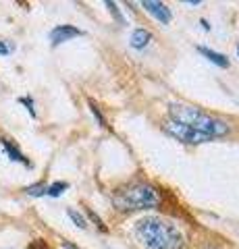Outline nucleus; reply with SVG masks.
<instances>
[{
	"label": "nucleus",
	"mask_w": 239,
	"mask_h": 249,
	"mask_svg": "<svg viewBox=\"0 0 239 249\" xmlns=\"http://www.w3.org/2000/svg\"><path fill=\"white\" fill-rule=\"evenodd\" d=\"M185 4H189V6H198V4H202L200 0H185Z\"/></svg>",
	"instance_id": "obj_19"
},
{
	"label": "nucleus",
	"mask_w": 239,
	"mask_h": 249,
	"mask_svg": "<svg viewBox=\"0 0 239 249\" xmlns=\"http://www.w3.org/2000/svg\"><path fill=\"white\" fill-rule=\"evenodd\" d=\"M237 54H239V46H237Z\"/></svg>",
	"instance_id": "obj_21"
},
{
	"label": "nucleus",
	"mask_w": 239,
	"mask_h": 249,
	"mask_svg": "<svg viewBox=\"0 0 239 249\" xmlns=\"http://www.w3.org/2000/svg\"><path fill=\"white\" fill-rule=\"evenodd\" d=\"M90 110H92V114H94L96 119H98V123L102 124V127H106V121H104V116H102V112H100V108H98L94 102H90Z\"/></svg>",
	"instance_id": "obj_14"
},
{
	"label": "nucleus",
	"mask_w": 239,
	"mask_h": 249,
	"mask_svg": "<svg viewBox=\"0 0 239 249\" xmlns=\"http://www.w3.org/2000/svg\"><path fill=\"white\" fill-rule=\"evenodd\" d=\"M67 214H69V218H71V220L77 224V227L79 229H86L88 227V222H86V218H83L79 212H77V210H73V208H69L67 210Z\"/></svg>",
	"instance_id": "obj_12"
},
{
	"label": "nucleus",
	"mask_w": 239,
	"mask_h": 249,
	"mask_svg": "<svg viewBox=\"0 0 239 249\" xmlns=\"http://www.w3.org/2000/svg\"><path fill=\"white\" fill-rule=\"evenodd\" d=\"M114 206L121 212H135V210H154L160 206V196L148 183H133L123 187L121 191L114 193Z\"/></svg>",
	"instance_id": "obj_3"
},
{
	"label": "nucleus",
	"mask_w": 239,
	"mask_h": 249,
	"mask_svg": "<svg viewBox=\"0 0 239 249\" xmlns=\"http://www.w3.org/2000/svg\"><path fill=\"white\" fill-rule=\"evenodd\" d=\"M200 23H202V27H204L206 31H210V25H208V21H206V19H200Z\"/></svg>",
	"instance_id": "obj_20"
},
{
	"label": "nucleus",
	"mask_w": 239,
	"mask_h": 249,
	"mask_svg": "<svg viewBox=\"0 0 239 249\" xmlns=\"http://www.w3.org/2000/svg\"><path fill=\"white\" fill-rule=\"evenodd\" d=\"M88 216H90L92 220H94V222L98 224V229H100V231H102V232H106V227H104V222H102V220H100V218H98V214H94V212H92V210H88Z\"/></svg>",
	"instance_id": "obj_16"
},
{
	"label": "nucleus",
	"mask_w": 239,
	"mask_h": 249,
	"mask_svg": "<svg viewBox=\"0 0 239 249\" xmlns=\"http://www.w3.org/2000/svg\"><path fill=\"white\" fill-rule=\"evenodd\" d=\"M65 189H69V183H65V181L52 183V185H48V191H46V196H50V197H58L60 193H65Z\"/></svg>",
	"instance_id": "obj_11"
},
{
	"label": "nucleus",
	"mask_w": 239,
	"mask_h": 249,
	"mask_svg": "<svg viewBox=\"0 0 239 249\" xmlns=\"http://www.w3.org/2000/svg\"><path fill=\"white\" fill-rule=\"evenodd\" d=\"M77 36H83V31L73 25H58L50 31V42H52V46H58V44L69 42L71 37H77Z\"/></svg>",
	"instance_id": "obj_5"
},
{
	"label": "nucleus",
	"mask_w": 239,
	"mask_h": 249,
	"mask_svg": "<svg viewBox=\"0 0 239 249\" xmlns=\"http://www.w3.org/2000/svg\"><path fill=\"white\" fill-rule=\"evenodd\" d=\"M152 42V34L148 29H135L133 34H131V46H133L135 50H142V48H146Z\"/></svg>",
	"instance_id": "obj_9"
},
{
	"label": "nucleus",
	"mask_w": 239,
	"mask_h": 249,
	"mask_svg": "<svg viewBox=\"0 0 239 249\" xmlns=\"http://www.w3.org/2000/svg\"><path fill=\"white\" fill-rule=\"evenodd\" d=\"M46 191H48V185H44V183H36V185L25 187V193L32 197H42V196H46Z\"/></svg>",
	"instance_id": "obj_10"
},
{
	"label": "nucleus",
	"mask_w": 239,
	"mask_h": 249,
	"mask_svg": "<svg viewBox=\"0 0 239 249\" xmlns=\"http://www.w3.org/2000/svg\"><path fill=\"white\" fill-rule=\"evenodd\" d=\"M142 6L152 15L154 19H158L160 23H171V19H173L171 11H168L166 4H163V2H156V0H144Z\"/></svg>",
	"instance_id": "obj_6"
},
{
	"label": "nucleus",
	"mask_w": 239,
	"mask_h": 249,
	"mask_svg": "<svg viewBox=\"0 0 239 249\" xmlns=\"http://www.w3.org/2000/svg\"><path fill=\"white\" fill-rule=\"evenodd\" d=\"M19 102H21L23 106H27L29 114H32V116H36V108H34V100H32V98H19Z\"/></svg>",
	"instance_id": "obj_15"
},
{
	"label": "nucleus",
	"mask_w": 239,
	"mask_h": 249,
	"mask_svg": "<svg viewBox=\"0 0 239 249\" xmlns=\"http://www.w3.org/2000/svg\"><path fill=\"white\" fill-rule=\"evenodd\" d=\"M135 235L146 249H181L183 235L173 222L163 218H144L137 222Z\"/></svg>",
	"instance_id": "obj_1"
},
{
	"label": "nucleus",
	"mask_w": 239,
	"mask_h": 249,
	"mask_svg": "<svg viewBox=\"0 0 239 249\" xmlns=\"http://www.w3.org/2000/svg\"><path fill=\"white\" fill-rule=\"evenodd\" d=\"M13 50V46H6L2 40H0V54H2V56H6V54H9Z\"/></svg>",
	"instance_id": "obj_17"
},
{
	"label": "nucleus",
	"mask_w": 239,
	"mask_h": 249,
	"mask_svg": "<svg viewBox=\"0 0 239 249\" xmlns=\"http://www.w3.org/2000/svg\"><path fill=\"white\" fill-rule=\"evenodd\" d=\"M210 249H214V247H210Z\"/></svg>",
	"instance_id": "obj_22"
},
{
	"label": "nucleus",
	"mask_w": 239,
	"mask_h": 249,
	"mask_svg": "<svg viewBox=\"0 0 239 249\" xmlns=\"http://www.w3.org/2000/svg\"><path fill=\"white\" fill-rule=\"evenodd\" d=\"M165 129H166V133H171L173 137H177V139H179V142H183V143H189V145L206 143V142H210V139H212L210 135H206V133H200V131H194V129L185 127V124L173 123V121H166Z\"/></svg>",
	"instance_id": "obj_4"
},
{
	"label": "nucleus",
	"mask_w": 239,
	"mask_h": 249,
	"mask_svg": "<svg viewBox=\"0 0 239 249\" xmlns=\"http://www.w3.org/2000/svg\"><path fill=\"white\" fill-rule=\"evenodd\" d=\"M168 114H171V121L173 123H179L185 124V127L200 131V133H206L214 137H222L229 133V124L221 119H214V116L202 112L200 108L196 106H189V104H171L168 108Z\"/></svg>",
	"instance_id": "obj_2"
},
{
	"label": "nucleus",
	"mask_w": 239,
	"mask_h": 249,
	"mask_svg": "<svg viewBox=\"0 0 239 249\" xmlns=\"http://www.w3.org/2000/svg\"><path fill=\"white\" fill-rule=\"evenodd\" d=\"M106 9H109V11L114 15V19H117V23H121V25H123V23H125V21H123V17H121V13H119V6H117V2H110V0H109V2H106Z\"/></svg>",
	"instance_id": "obj_13"
},
{
	"label": "nucleus",
	"mask_w": 239,
	"mask_h": 249,
	"mask_svg": "<svg viewBox=\"0 0 239 249\" xmlns=\"http://www.w3.org/2000/svg\"><path fill=\"white\" fill-rule=\"evenodd\" d=\"M0 143H2V147H4V152H6V156H9L11 160H15V162H21V164H25V166H32V162H29L25 156L21 154V150L17 145H15L11 139H4V137H0Z\"/></svg>",
	"instance_id": "obj_7"
},
{
	"label": "nucleus",
	"mask_w": 239,
	"mask_h": 249,
	"mask_svg": "<svg viewBox=\"0 0 239 249\" xmlns=\"http://www.w3.org/2000/svg\"><path fill=\"white\" fill-rule=\"evenodd\" d=\"M198 52L202 54V56H206L208 60L212 62V65H217V67H221V69H227V67H229V58H227V56H222V54L214 52V50H210V48H206V46H198Z\"/></svg>",
	"instance_id": "obj_8"
},
{
	"label": "nucleus",
	"mask_w": 239,
	"mask_h": 249,
	"mask_svg": "<svg viewBox=\"0 0 239 249\" xmlns=\"http://www.w3.org/2000/svg\"><path fill=\"white\" fill-rule=\"evenodd\" d=\"M63 247H65V249H79V247H77V245H73V243H69V241H65V243H63Z\"/></svg>",
	"instance_id": "obj_18"
}]
</instances>
